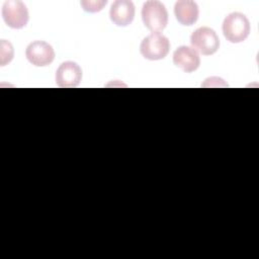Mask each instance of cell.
<instances>
[{
    "instance_id": "cell-1",
    "label": "cell",
    "mask_w": 259,
    "mask_h": 259,
    "mask_svg": "<svg viewBox=\"0 0 259 259\" xmlns=\"http://www.w3.org/2000/svg\"><path fill=\"white\" fill-rule=\"evenodd\" d=\"M224 36L233 44L244 41L251 30L247 16L240 12H232L226 16L222 25Z\"/></svg>"
},
{
    "instance_id": "cell-2",
    "label": "cell",
    "mask_w": 259,
    "mask_h": 259,
    "mask_svg": "<svg viewBox=\"0 0 259 259\" xmlns=\"http://www.w3.org/2000/svg\"><path fill=\"white\" fill-rule=\"evenodd\" d=\"M142 19L144 25L152 33H160L168 24V12L162 2L150 0L143 5Z\"/></svg>"
},
{
    "instance_id": "cell-3",
    "label": "cell",
    "mask_w": 259,
    "mask_h": 259,
    "mask_svg": "<svg viewBox=\"0 0 259 259\" xmlns=\"http://www.w3.org/2000/svg\"><path fill=\"white\" fill-rule=\"evenodd\" d=\"M170 50V41L168 37L157 32L146 36L140 46L142 56L151 61H158L164 59Z\"/></svg>"
},
{
    "instance_id": "cell-4",
    "label": "cell",
    "mask_w": 259,
    "mask_h": 259,
    "mask_svg": "<svg viewBox=\"0 0 259 259\" xmlns=\"http://www.w3.org/2000/svg\"><path fill=\"white\" fill-rule=\"evenodd\" d=\"M190 44L197 53L199 52L204 56H209L219 50L220 38L212 28L202 26L192 32Z\"/></svg>"
},
{
    "instance_id": "cell-5",
    "label": "cell",
    "mask_w": 259,
    "mask_h": 259,
    "mask_svg": "<svg viewBox=\"0 0 259 259\" xmlns=\"http://www.w3.org/2000/svg\"><path fill=\"white\" fill-rule=\"evenodd\" d=\"M2 17L7 26L20 29L23 28L29 19L26 5L19 0H7L2 6Z\"/></svg>"
},
{
    "instance_id": "cell-6",
    "label": "cell",
    "mask_w": 259,
    "mask_h": 259,
    "mask_svg": "<svg viewBox=\"0 0 259 259\" xmlns=\"http://www.w3.org/2000/svg\"><path fill=\"white\" fill-rule=\"evenodd\" d=\"M25 57L30 64L36 67H46L54 61L55 51L49 42L34 40L27 46Z\"/></svg>"
},
{
    "instance_id": "cell-7",
    "label": "cell",
    "mask_w": 259,
    "mask_h": 259,
    "mask_svg": "<svg viewBox=\"0 0 259 259\" xmlns=\"http://www.w3.org/2000/svg\"><path fill=\"white\" fill-rule=\"evenodd\" d=\"M82 80L80 66L72 61L62 63L56 71V83L62 88L77 87Z\"/></svg>"
},
{
    "instance_id": "cell-8",
    "label": "cell",
    "mask_w": 259,
    "mask_h": 259,
    "mask_svg": "<svg viewBox=\"0 0 259 259\" xmlns=\"http://www.w3.org/2000/svg\"><path fill=\"white\" fill-rule=\"evenodd\" d=\"M173 63L176 67L186 73H191L200 65V57L198 53L191 47L180 46L173 54Z\"/></svg>"
},
{
    "instance_id": "cell-9",
    "label": "cell",
    "mask_w": 259,
    "mask_h": 259,
    "mask_svg": "<svg viewBox=\"0 0 259 259\" xmlns=\"http://www.w3.org/2000/svg\"><path fill=\"white\" fill-rule=\"evenodd\" d=\"M109 16L117 26H127L135 17V5L130 0H116L112 3Z\"/></svg>"
},
{
    "instance_id": "cell-10",
    "label": "cell",
    "mask_w": 259,
    "mask_h": 259,
    "mask_svg": "<svg viewBox=\"0 0 259 259\" xmlns=\"http://www.w3.org/2000/svg\"><path fill=\"white\" fill-rule=\"evenodd\" d=\"M174 14L179 23L190 26L197 21L199 9L194 1L179 0L174 5Z\"/></svg>"
},
{
    "instance_id": "cell-11",
    "label": "cell",
    "mask_w": 259,
    "mask_h": 259,
    "mask_svg": "<svg viewBox=\"0 0 259 259\" xmlns=\"http://www.w3.org/2000/svg\"><path fill=\"white\" fill-rule=\"evenodd\" d=\"M0 57H1V66H5L6 64L10 63L14 56V50L12 45L5 39H1L0 46Z\"/></svg>"
},
{
    "instance_id": "cell-12",
    "label": "cell",
    "mask_w": 259,
    "mask_h": 259,
    "mask_svg": "<svg viewBox=\"0 0 259 259\" xmlns=\"http://www.w3.org/2000/svg\"><path fill=\"white\" fill-rule=\"evenodd\" d=\"M107 1L106 0H98V1H81V6L83 7V9L87 12H98L100 10L103 9L104 5H106Z\"/></svg>"
}]
</instances>
